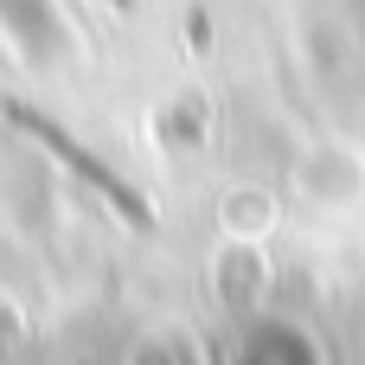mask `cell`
<instances>
[{"label": "cell", "mask_w": 365, "mask_h": 365, "mask_svg": "<svg viewBox=\"0 0 365 365\" xmlns=\"http://www.w3.org/2000/svg\"><path fill=\"white\" fill-rule=\"evenodd\" d=\"M13 346H19V327H13V314L0 308V365L13 359Z\"/></svg>", "instance_id": "5"}, {"label": "cell", "mask_w": 365, "mask_h": 365, "mask_svg": "<svg viewBox=\"0 0 365 365\" xmlns=\"http://www.w3.org/2000/svg\"><path fill=\"white\" fill-rule=\"evenodd\" d=\"M0 26H6V38L26 58H51L64 45V26H58V6L51 0H0Z\"/></svg>", "instance_id": "3"}, {"label": "cell", "mask_w": 365, "mask_h": 365, "mask_svg": "<svg viewBox=\"0 0 365 365\" xmlns=\"http://www.w3.org/2000/svg\"><path fill=\"white\" fill-rule=\"evenodd\" d=\"M13 115H19V122H26V128H32V135H38V141H45V148H51V154H58V160L71 167V173H77V180H90V186H96V192H103V199H109V205H115L122 218H135V225L148 218V212H141V199H135V186H128V180H115V173H109L103 160H90V154H83V148H77V141H71L64 128L38 122L32 109H13Z\"/></svg>", "instance_id": "1"}, {"label": "cell", "mask_w": 365, "mask_h": 365, "mask_svg": "<svg viewBox=\"0 0 365 365\" xmlns=\"http://www.w3.org/2000/svg\"><path fill=\"white\" fill-rule=\"evenodd\" d=\"M231 365H321V346L295 327V321H257L244 340H237V353H231Z\"/></svg>", "instance_id": "2"}, {"label": "cell", "mask_w": 365, "mask_h": 365, "mask_svg": "<svg viewBox=\"0 0 365 365\" xmlns=\"http://www.w3.org/2000/svg\"><path fill=\"white\" fill-rule=\"evenodd\" d=\"M135 365H192V359H186L180 346H141V359H135Z\"/></svg>", "instance_id": "4"}]
</instances>
